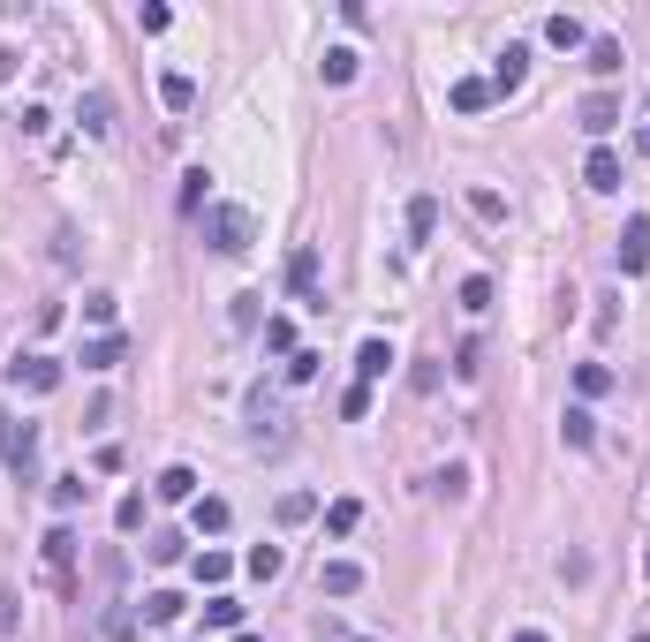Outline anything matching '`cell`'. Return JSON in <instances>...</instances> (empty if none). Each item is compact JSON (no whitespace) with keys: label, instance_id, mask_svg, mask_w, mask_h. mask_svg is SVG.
I'll list each match as a JSON object with an SVG mask.
<instances>
[{"label":"cell","instance_id":"6da1fadb","mask_svg":"<svg viewBox=\"0 0 650 642\" xmlns=\"http://www.w3.org/2000/svg\"><path fill=\"white\" fill-rule=\"evenodd\" d=\"M205 242H212L220 257H242V250L257 242V220L242 212V204H212V212H205Z\"/></svg>","mask_w":650,"mask_h":642},{"label":"cell","instance_id":"7a4b0ae2","mask_svg":"<svg viewBox=\"0 0 650 642\" xmlns=\"http://www.w3.org/2000/svg\"><path fill=\"white\" fill-rule=\"evenodd\" d=\"M0 461L31 484V469H38V423H16V416H0Z\"/></svg>","mask_w":650,"mask_h":642},{"label":"cell","instance_id":"3957f363","mask_svg":"<svg viewBox=\"0 0 650 642\" xmlns=\"http://www.w3.org/2000/svg\"><path fill=\"white\" fill-rule=\"evenodd\" d=\"M8 386L16 393H61V363L53 355H16L8 363Z\"/></svg>","mask_w":650,"mask_h":642},{"label":"cell","instance_id":"277c9868","mask_svg":"<svg viewBox=\"0 0 650 642\" xmlns=\"http://www.w3.org/2000/svg\"><path fill=\"white\" fill-rule=\"evenodd\" d=\"M643 265H650V220H643V212H628V227H620V272L635 280Z\"/></svg>","mask_w":650,"mask_h":642},{"label":"cell","instance_id":"5b68a950","mask_svg":"<svg viewBox=\"0 0 650 642\" xmlns=\"http://www.w3.org/2000/svg\"><path fill=\"white\" fill-rule=\"evenodd\" d=\"M250 423H257V446H280V439H288V416H280L273 393H250Z\"/></svg>","mask_w":650,"mask_h":642},{"label":"cell","instance_id":"8992f818","mask_svg":"<svg viewBox=\"0 0 650 642\" xmlns=\"http://www.w3.org/2000/svg\"><path fill=\"white\" fill-rule=\"evenodd\" d=\"M620 174H628V167H620V152H605V144H598L590 159H582V182L598 189V197H613V189H620Z\"/></svg>","mask_w":650,"mask_h":642},{"label":"cell","instance_id":"52a82bcc","mask_svg":"<svg viewBox=\"0 0 650 642\" xmlns=\"http://www.w3.org/2000/svg\"><path fill=\"white\" fill-rule=\"evenodd\" d=\"M318 590H325V597H356V590H363V567H356V559H325V567H318Z\"/></svg>","mask_w":650,"mask_h":642},{"label":"cell","instance_id":"ba28073f","mask_svg":"<svg viewBox=\"0 0 650 642\" xmlns=\"http://www.w3.org/2000/svg\"><path fill=\"white\" fill-rule=\"evenodd\" d=\"M582 129H590V136L620 129V99H613V91H590V99H582Z\"/></svg>","mask_w":650,"mask_h":642},{"label":"cell","instance_id":"9c48e42d","mask_svg":"<svg viewBox=\"0 0 650 642\" xmlns=\"http://www.w3.org/2000/svg\"><path fill=\"white\" fill-rule=\"evenodd\" d=\"M386 371H394V348H386V340H363L356 348V386H378Z\"/></svg>","mask_w":650,"mask_h":642},{"label":"cell","instance_id":"30bf717a","mask_svg":"<svg viewBox=\"0 0 650 642\" xmlns=\"http://www.w3.org/2000/svg\"><path fill=\"white\" fill-rule=\"evenodd\" d=\"M288 280H295V295H303V310H325V295H318V257H310V250H295Z\"/></svg>","mask_w":650,"mask_h":642},{"label":"cell","instance_id":"8fae6325","mask_svg":"<svg viewBox=\"0 0 650 642\" xmlns=\"http://www.w3.org/2000/svg\"><path fill=\"white\" fill-rule=\"evenodd\" d=\"M76 121H84V136H114V99H106V91H84Z\"/></svg>","mask_w":650,"mask_h":642},{"label":"cell","instance_id":"7c38bea8","mask_svg":"<svg viewBox=\"0 0 650 642\" xmlns=\"http://www.w3.org/2000/svg\"><path fill=\"white\" fill-rule=\"evenodd\" d=\"M522 76H530V46H507V53H499V68H492V99H499V91H514Z\"/></svg>","mask_w":650,"mask_h":642},{"label":"cell","instance_id":"4fadbf2b","mask_svg":"<svg viewBox=\"0 0 650 642\" xmlns=\"http://www.w3.org/2000/svg\"><path fill=\"white\" fill-rule=\"evenodd\" d=\"M121 355H129V340H121V333H99V340H84V371H114Z\"/></svg>","mask_w":650,"mask_h":642},{"label":"cell","instance_id":"5bb4252c","mask_svg":"<svg viewBox=\"0 0 650 642\" xmlns=\"http://www.w3.org/2000/svg\"><path fill=\"white\" fill-rule=\"evenodd\" d=\"M69 559H76V529L53 522V529H46V567H53V575H69Z\"/></svg>","mask_w":650,"mask_h":642},{"label":"cell","instance_id":"9a60e30c","mask_svg":"<svg viewBox=\"0 0 650 642\" xmlns=\"http://www.w3.org/2000/svg\"><path fill=\"white\" fill-rule=\"evenodd\" d=\"M182 597H174V590H152V597H144V627H174V620H182Z\"/></svg>","mask_w":650,"mask_h":642},{"label":"cell","instance_id":"2e32d148","mask_svg":"<svg viewBox=\"0 0 650 642\" xmlns=\"http://www.w3.org/2000/svg\"><path fill=\"white\" fill-rule=\"evenodd\" d=\"M560 439H567V446L582 454V446L598 439V416H590V408H567V416H560Z\"/></svg>","mask_w":650,"mask_h":642},{"label":"cell","instance_id":"e0dca14e","mask_svg":"<svg viewBox=\"0 0 650 642\" xmlns=\"http://www.w3.org/2000/svg\"><path fill=\"white\" fill-rule=\"evenodd\" d=\"M159 499H174V507H182V499H197V469H182V461H174V469H159Z\"/></svg>","mask_w":650,"mask_h":642},{"label":"cell","instance_id":"ac0fdd59","mask_svg":"<svg viewBox=\"0 0 650 642\" xmlns=\"http://www.w3.org/2000/svg\"><path fill=\"white\" fill-rule=\"evenodd\" d=\"M189 567H197V582H205V590H220V582L235 575V559H227V552H212V544H205L197 559H189Z\"/></svg>","mask_w":650,"mask_h":642},{"label":"cell","instance_id":"d6986e66","mask_svg":"<svg viewBox=\"0 0 650 642\" xmlns=\"http://www.w3.org/2000/svg\"><path fill=\"white\" fill-rule=\"evenodd\" d=\"M590 76H620V61H628V53H620V38H590Z\"/></svg>","mask_w":650,"mask_h":642},{"label":"cell","instance_id":"ffe728a7","mask_svg":"<svg viewBox=\"0 0 650 642\" xmlns=\"http://www.w3.org/2000/svg\"><path fill=\"white\" fill-rule=\"evenodd\" d=\"M159 99H167L174 114H189V106H197V84H189L182 68H167V76H159Z\"/></svg>","mask_w":650,"mask_h":642},{"label":"cell","instance_id":"44dd1931","mask_svg":"<svg viewBox=\"0 0 650 642\" xmlns=\"http://www.w3.org/2000/svg\"><path fill=\"white\" fill-rule=\"evenodd\" d=\"M189 522L205 529V537H220V529L235 522V507H227V499H197V507H189Z\"/></svg>","mask_w":650,"mask_h":642},{"label":"cell","instance_id":"7402d4cb","mask_svg":"<svg viewBox=\"0 0 650 642\" xmlns=\"http://www.w3.org/2000/svg\"><path fill=\"white\" fill-rule=\"evenodd\" d=\"M484 106H492V84H484V76H462V84H454V114H484Z\"/></svg>","mask_w":650,"mask_h":642},{"label":"cell","instance_id":"603a6c76","mask_svg":"<svg viewBox=\"0 0 650 642\" xmlns=\"http://www.w3.org/2000/svg\"><path fill=\"white\" fill-rule=\"evenodd\" d=\"M99 635H106V642H137V612H129V605H106V612H99Z\"/></svg>","mask_w":650,"mask_h":642},{"label":"cell","instance_id":"cb8c5ba5","mask_svg":"<svg viewBox=\"0 0 650 642\" xmlns=\"http://www.w3.org/2000/svg\"><path fill=\"white\" fill-rule=\"evenodd\" d=\"M545 38H552V46H560V53H575V46H590V31H582V23H575V16H545Z\"/></svg>","mask_w":650,"mask_h":642},{"label":"cell","instance_id":"d4e9b609","mask_svg":"<svg viewBox=\"0 0 650 642\" xmlns=\"http://www.w3.org/2000/svg\"><path fill=\"white\" fill-rule=\"evenodd\" d=\"M114 529H121V537H137V529H144V491H121V499H114Z\"/></svg>","mask_w":650,"mask_h":642},{"label":"cell","instance_id":"484cf974","mask_svg":"<svg viewBox=\"0 0 650 642\" xmlns=\"http://www.w3.org/2000/svg\"><path fill=\"white\" fill-rule=\"evenodd\" d=\"M575 393H582V401L613 393V371H605V363H575Z\"/></svg>","mask_w":650,"mask_h":642},{"label":"cell","instance_id":"4316f807","mask_svg":"<svg viewBox=\"0 0 650 642\" xmlns=\"http://www.w3.org/2000/svg\"><path fill=\"white\" fill-rule=\"evenodd\" d=\"M318 76H325V84H356V53H348V46H333V53L318 61Z\"/></svg>","mask_w":650,"mask_h":642},{"label":"cell","instance_id":"83f0119b","mask_svg":"<svg viewBox=\"0 0 650 642\" xmlns=\"http://www.w3.org/2000/svg\"><path fill=\"white\" fill-rule=\"evenodd\" d=\"M242 567H250V575H257V582H273V575H280V567H288V552H280V544H257V552H250V559H242Z\"/></svg>","mask_w":650,"mask_h":642},{"label":"cell","instance_id":"f1b7e54d","mask_svg":"<svg viewBox=\"0 0 650 642\" xmlns=\"http://www.w3.org/2000/svg\"><path fill=\"white\" fill-rule=\"evenodd\" d=\"M469 212H477L484 227H499L507 220V197H499V189H469Z\"/></svg>","mask_w":650,"mask_h":642},{"label":"cell","instance_id":"f546056e","mask_svg":"<svg viewBox=\"0 0 650 642\" xmlns=\"http://www.w3.org/2000/svg\"><path fill=\"white\" fill-rule=\"evenodd\" d=\"M356 522H363L356 499H333V507H325V529H333V537H356Z\"/></svg>","mask_w":650,"mask_h":642},{"label":"cell","instance_id":"4dcf8cb0","mask_svg":"<svg viewBox=\"0 0 650 642\" xmlns=\"http://www.w3.org/2000/svg\"><path fill=\"white\" fill-rule=\"evenodd\" d=\"M431 227H439V197H416V204H409V235L431 242Z\"/></svg>","mask_w":650,"mask_h":642},{"label":"cell","instance_id":"1f68e13d","mask_svg":"<svg viewBox=\"0 0 650 642\" xmlns=\"http://www.w3.org/2000/svg\"><path fill=\"white\" fill-rule=\"evenodd\" d=\"M310 514H318V499H310V491H280V522H310Z\"/></svg>","mask_w":650,"mask_h":642},{"label":"cell","instance_id":"d6a6232c","mask_svg":"<svg viewBox=\"0 0 650 642\" xmlns=\"http://www.w3.org/2000/svg\"><path fill=\"white\" fill-rule=\"evenodd\" d=\"M318 363H325L318 348H295V355H288V386H310V378H318Z\"/></svg>","mask_w":650,"mask_h":642},{"label":"cell","instance_id":"836d02e7","mask_svg":"<svg viewBox=\"0 0 650 642\" xmlns=\"http://www.w3.org/2000/svg\"><path fill=\"white\" fill-rule=\"evenodd\" d=\"M84 507V476H61V484H53V514H76Z\"/></svg>","mask_w":650,"mask_h":642},{"label":"cell","instance_id":"e575fe53","mask_svg":"<svg viewBox=\"0 0 650 642\" xmlns=\"http://www.w3.org/2000/svg\"><path fill=\"white\" fill-rule=\"evenodd\" d=\"M205 182H212L205 167H189V174H182V212H205Z\"/></svg>","mask_w":650,"mask_h":642},{"label":"cell","instance_id":"d590c367","mask_svg":"<svg viewBox=\"0 0 650 642\" xmlns=\"http://www.w3.org/2000/svg\"><path fill=\"white\" fill-rule=\"evenodd\" d=\"M439 499H469V469H462V461H446V469H439Z\"/></svg>","mask_w":650,"mask_h":642},{"label":"cell","instance_id":"8d00e7d4","mask_svg":"<svg viewBox=\"0 0 650 642\" xmlns=\"http://www.w3.org/2000/svg\"><path fill=\"white\" fill-rule=\"evenodd\" d=\"M462 310H492V280H484V272L462 280Z\"/></svg>","mask_w":650,"mask_h":642},{"label":"cell","instance_id":"74e56055","mask_svg":"<svg viewBox=\"0 0 650 642\" xmlns=\"http://www.w3.org/2000/svg\"><path fill=\"white\" fill-rule=\"evenodd\" d=\"M265 348H273V355H295V325H288V318H265Z\"/></svg>","mask_w":650,"mask_h":642},{"label":"cell","instance_id":"f35d334b","mask_svg":"<svg viewBox=\"0 0 650 642\" xmlns=\"http://www.w3.org/2000/svg\"><path fill=\"white\" fill-rule=\"evenodd\" d=\"M205 627H242V605H235V597H212V605H205Z\"/></svg>","mask_w":650,"mask_h":642},{"label":"cell","instance_id":"ab89813d","mask_svg":"<svg viewBox=\"0 0 650 642\" xmlns=\"http://www.w3.org/2000/svg\"><path fill=\"white\" fill-rule=\"evenodd\" d=\"M137 23H144V38H159V31L174 23V8H167V0H144V16H137Z\"/></svg>","mask_w":650,"mask_h":642},{"label":"cell","instance_id":"60d3db41","mask_svg":"<svg viewBox=\"0 0 650 642\" xmlns=\"http://www.w3.org/2000/svg\"><path fill=\"white\" fill-rule=\"evenodd\" d=\"M144 552H152V559H159V567H174V559H182V537H174V529H159V537H152V544H144Z\"/></svg>","mask_w":650,"mask_h":642},{"label":"cell","instance_id":"b9f144b4","mask_svg":"<svg viewBox=\"0 0 650 642\" xmlns=\"http://www.w3.org/2000/svg\"><path fill=\"white\" fill-rule=\"evenodd\" d=\"M341 416H348V423L371 416V386H348V393H341Z\"/></svg>","mask_w":650,"mask_h":642},{"label":"cell","instance_id":"7bdbcfd3","mask_svg":"<svg viewBox=\"0 0 650 642\" xmlns=\"http://www.w3.org/2000/svg\"><path fill=\"white\" fill-rule=\"evenodd\" d=\"M84 325H114V295H106V288L84 295Z\"/></svg>","mask_w":650,"mask_h":642},{"label":"cell","instance_id":"ee69618b","mask_svg":"<svg viewBox=\"0 0 650 642\" xmlns=\"http://www.w3.org/2000/svg\"><path fill=\"white\" fill-rule=\"evenodd\" d=\"M227 318H235V325H242V333H250V325H257V318H265V310H257V295H235V310H227Z\"/></svg>","mask_w":650,"mask_h":642},{"label":"cell","instance_id":"f6af8a7d","mask_svg":"<svg viewBox=\"0 0 650 642\" xmlns=\"http://www.w3.org/2000/svg\"><path fill=\"white\" fill-rule=\"evenodd\" d=\"M0 635H16V590H0Z\"/></svg>","mask_w":650,"mask_h":642},{"label":"cell","instance_id":"bcb514c9","mask_svg":"<svg viewBox=\"0 0 650 642\" xmlns=\"http://www.w3.org/2000/svg\"><path fill=\"white\" fill-rule=\"evenodd\" d=\"M514 642H552V635H537V627H522V635H514Z\"/></svg>","mask_w":650,"mask_h":642},{"label":"cell","instance_id":"7dc6e473","mask_svg":"<svg viewBox=\"0 0 650 642\" xmlns=\"http://www.w3.org/2000/svg\"><path fill=\"white\" fill-rule=\"evenodd\" d=\"M235 642H265V635H250V627H235Z\"/></svg>","mask_w":650,"mask_h":642},{"label":"cell","instance_id":"c3c4849f","mask_svg":"<svg viewBox=\"0 0 650 642\" xmlns=\"http://www.w3.org/2000/svg\"><path fill=\"white\" fill-rule=\"evenodd\" d=\"M643 567H650V552H643Z\"/></svg>","mask_w":650,"mask_h":642},{"label":"cell","instance_id":"681fc988","mask_svg":"<svg viewBox=\"0 0 650 642\" xmlns=\"http://www.w3.org/2000/svg\"><path fill=\"white\" fill-rule=\"evenodd\" d=\"M635 642H650V635H635Z\"/></svg>","mask_w":650,"mask_h":642}]
</instances>
